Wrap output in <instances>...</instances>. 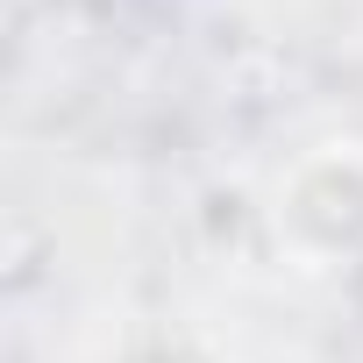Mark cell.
Listing matches in <instances>:
<instances>
[{
  "mask_svg": "<svg viewBox=\"0 0 363 363\" xmlns=\"http://www.w3.org/2000/svg\"><path fill=\"white\" fill-rule=\"evenodd\" d=\"M278 242L306 264H335L363 250V157L356 150H313L278 178Z\"/></svg>",
  "mask_w": 363,
  "mask_h": 363,
  "instance_id": "1",
  "label": "cell"
}]
</instances>
